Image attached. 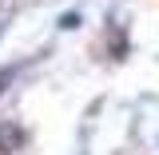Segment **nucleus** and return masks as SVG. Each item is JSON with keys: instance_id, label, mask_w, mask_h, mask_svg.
<instances>
[{"instance_id": "f257e3e1", "label": "nucleus", "mask_w": 159, "mask_h": 155, "mask_svg": "<svg viewBox=\"0 0 159 155\" xmlns=\"http://www.w3.org/2000/svg\"><path fill=\"white\" fill-rule=\"evenodd\" d=\"M20 127H12V123H4L0 127V151H12V147H20Z\"/></svg>"}, {"instance_id": "f03ea898", "label": "nucleus", "mask_w": 159, "mask_h": 155, "mask_svg": "<svg viewBox=\"0 0 159 155\" xmlns=\"http://www.w3.org/2000/svg\"><path fill=\"white\" fill-rule=\"evenodd\" d=\"M12 80H16V68H4V72H0V92H4Z\"/></svg>"}, {"instance_id": "7ed1b4c3", "label": "nucleus", "mask_w": 159, "mask_h": 155, "mask_svg": "<svg viewBox=\"0 0 159 155\" xmlns=\"http://www.w3.org/2000/svg\"><path fill=\"white\" fill-rule=\"evenodd\" d=\"M76 24H80L76 12H64V16H60V28H76Z\"/></svg>"}]
</instances>
